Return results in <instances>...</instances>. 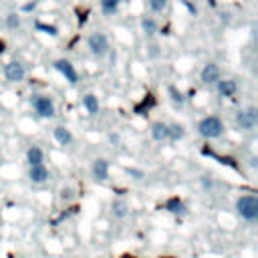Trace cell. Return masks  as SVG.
<instances>
[{
    "label": "cell",
    "mask_w": 258,
    "mask_h": 258,
    "mask_svg": "<svg viewBox=\"0 0 258 258\" xmlns=\"http://www.w3.org/2000/svg\"><path fill=\"white\" fill-rule=\"evenodd\" d=\"M236 212L248 220V222H254L258 218V198L252 196V194H246V196H240L236 200Z\"/></svg>",
    "instance_id": "1"
},
{
    "label": "cell",
    "mask_w": 258,
    "mask_h": 258,
    "mask_svg": "<svg viewBox=\"0 0 258 258\" xmlns=\"http://www.w3.org/2000/svg\"><path fill=\"white\" fill-rule=\"evenodd\" d=\"M198 133L206 139H216L224 133V123L216 115H208L198 123Z\"/></svg>",
    "instance_id": "2"
},
{
    "label": "cell",
    "mask_w": 258,
    "mask_h": 258,
    "mask_svg": "<svg viewBox=\"0 0 258 258\" xmlns=\"http://www.w3.org/2000/svg\"><path fill=\"white\" fill-rule=\"evenodd\" d=\"M32 107H34V111H36L42 119L54 117V103H52V99L46 97V95H34V97H32Z\"/></svg>",
    "instance_id": "3"
},
{
    "label": "cell",
    "mask_w": 258,
    "mask_h": 258,
    "mask_svg": "<svg viewBox=\"0 0 258 258\" xmlns=\"http://www.w3.org/2000/svg\"><path fill=\"white\" fill-rule=\"evenodd\" d=\"M87 44H89L91 52L97 54V56H103V54L109 50V40H107V36H105L103 32H93V34L87 38Z\"/></svg>",
    "instance_id": "4"
},
{
    "label": "cell",
    "mask_w": 258,
    "mask_h": 258,
    "mask_svg": "<svg viewBox=\"0 0 258 258\" xmlns=\"http://www.w3.org/2000/svg\"><path fill=\"white\" fill-rule=\"evenodd\" d=\"M256 121H258V115H256V109H254V107H248V109L236 113V125H238L240 129L250 131V129L256 127Z\"/></svg>",
    "instance_id": "5"
},
{
    "label": "cell",
    "mask_w": 258,
    "mask_h": 258,
    "mask_svg": "<svg viewBox=\"0 0 258 258\" xmlns=\"http://www.w3.org/2000/svg\"><path fill=\"white\" fill-rule=\"evenodd\" d=\"M24 75H26V71H24L22 62H18V60H12V62H8L4 67V77L10 83H20L24 79Z\"/></svg>",
    "instance_id": "6"
},
{
    "label": "cell",
    "mask_w": 258,
    "mask_h": 258,
    "mask_svg": "<svg viewBox=\"0 0 258 258\" xmlns=\"http://www.w3.org/2000/svg\"><path fill=\"white\" fill-rule=\"evenodd\" d=\"M54 69L69 81V83H77V79H79V75H77V71H75V67L69 62V60H64V58H58L56 62H54Z\"/></svg>",
    "instance_id": "7"
},
{
    "label": "cell",
    "mask_w": 258,
    "mask_h": 258,
    "mask_svg": "<svg viewBox=\"0 0 258 258\" xmlns=\"http://www.w3.org/2000/svg\"><path fill=\"white\" fill-rule=\"evenodd\" d=\"M200 77H202V81H204L206 85H210V83H218V81H220V67H218L216 62H208V64L202 69Z\"/></svg>",
    "instance_id": "8"
},
{
    "label": "cell",
    "mask_w": 258,
    "mask_h": 258,
    "mask_svg": "<svg viewBox=\"0 0 258 258\" xmlns=\"http://www.w3.org/2000/svg\"><path fill=\"white\" fill-rule=\"evenodd\" d=\"M236 91H238V83L234 79L218 81V93H220V97H234Z\"/></svg>",
    "instance_id": "9"
},
{
    "label": "cell",
    "mask_w": 258,
    "mask_h": 258,
    "mask_svg": "<svg viewBox=\"0 0 258 258\" xmlns=\"http://www.w3.org/2000/svg\"><path fill=\"white\" fill-rule=\"evenodd\" d=\"M28 177H30V181H34V183H44V181L48 179V169H46L42 163H40V165H30Z\"/></svg>",
    "instance_id": "10"
},
{
    "label": "cell",
    "mask_w": 258,
    "mask_h": 258,
    "mask_svg": "<svg viewBox=\"0 0 258 258\" xmlns=\"http://www.w3.org/2000/svg\"><path fill=\"white\" fill-rule=\"evenodd\" d=\"M93 177L99 181H105L109 177V163L105 159H95L93 163Z\"/></svg>",
    "instance_id": "11"
},
{
    "label": "cell",
    "mask_w": 258,
    "mask_h": 258,
    "mask_svg": "<svg viewBox=\"0 0 258 258\" xmlns=\"http://www.w3.org/2000/svg\"><path fill=\"white\" fill-rule=\"evenodd\" d=\"M26 161H28L30 165H40V163L44 161V153H42V149H40L38 145L28 147V151H26Z\"/></svg>",
    "instance_id": "12"
},
{
    "label": "cell",
    "mask_w": 258,
    "mask_h": 258,
    "mask_svg": "<svg viewBox=\"0 0 258 258\" xmlns=\"http://www.w3.org/2000/svg\"><path fill=\"white\" fill-rule=\"evenodd\" d=\"M151 137L155 139V141H165L167 139V125L165 123H161V121H155V123H151Z\"/></svg>",
    "instance_id": "13"
},
{
    "label": "cell",
    "mask_w": 258,
    "mask_h": 258,
    "mask_svg": "<svg viewBox=\"0 0 258 258\" xmlns=\"http://www.w3.org/2000/svg\"><path fill=\"white\" fill-rule=\"evenodd\" d=\"M54 139H56L58 145H69L73 141V133L67 127L58 125V127H54Z\"/></svg>",
    "instance_id": "14"
},
{
    "label": "cell",
    "mask_w": 258,
    "mask_h": 258,
    "mask_svg": "<svg viewBox=\"0 0 258 258\" xmlns=\"http://www.w3.org/2000/svg\"><path fill=\"white\" fill-rule=\"evenodd\" d=\"M165 210L171 212V214H185V206H183V202L179 198H169L165 202Z\"/></svg>",
    "instance_id": "15"
},
{
    "label": "cell",
    "mask_w": 258,
    "mask_h": 258,
    "mask_svg": "<svg viewBox=\"0 0 258 258\" xmlns=\"http://www.w3.org/2000/svg\"><path fill=\"white\" fill-rule=\"evenodd\" d=\"M83 105H85V109H87L91 115H95V113L99 111V101H97V97H95L93 93H87V95L83 97Z\"/></svg>",
    "instance_id": "16"
},
{
    "label": "cell",
    "mask_w": 258,
    "mask_h": 258,
    "mask_svg": "<svg viewBox=\"0 0 258 258\" xmlns=\"http://www.w3.org/2000/svg\"><path fill=\"white\" fill-rule=\"evenodd\" d=\"M185 135V131H183V127L181 125H167V139H173V141H177V139H181Z\"/></svg>",
    "instance_id": "17"
},
{
    "label": "cell",
    "mask_w": 258,
    "mask_h": 258,
    "mask_svg": "<svg viewBox=\"0 0 258 258\" xmlns=\"http://www.w3.org/2000/svg\"><path fill=\"white\" fill-rule=\"evenodd\" d=\"M99 4H101V10L105 14H113V12H117L121 0H99Z\"/></svg>",
    "instance_id": "18"
},
{
    "label": "cell",
    "mask_w": 258,
    "mask_h": 258,
    "mask_svg": "<svg viewBox=\"0 0 258 258\" xmlns=\"http://www.w3.org/2000/svg\"><path fill=\"white\" fill-rule=\"evenodd\" d=\"M113 214H115L117 218H125V216L129 214V206H127L123 200H117V202H113Z\"/></svg>",
    "instance_id": "19"
},
{
    "label": "cell",
    "mask_w": 258,
    "mask_h": 258,
    "mask_svg": "<svg viewBox=\"0 0 258 258\" xmlns=\"http://www.w3.org/2000/svg\"><path fill=\"white\" fill-rule=\"evenodd\" d=\"M141 26H143V30H145L147 34H151V32H155V22H153L151 18H143V22H141Z\"/></svg>",
    "instance_id": "20"
},
{
    "label": "cell",
    "mask_w": 258,
    "mask_h": 258,
    "mask_svg": "<svg viewBox=\"0 0 258 258\" xmlns=\"http://www.w3.org/2000/svg\"><path fill=\"white\" fill-rule=\"evenodd\" d=\"M149 8L153 12H161L165 8V0H149Z\"/></svg>",
    "instance_id": "21"
},
{
    "label": "cell",
    "mask_w": 258,
    "mask_h": 258,
    "mask_svg": "<svg viewBox=\"0 0 258 258\" xmlns=\"http://www.w3.org/2000/svg\"><path fill=\"white\" fill-rule=\"evenodd\" d=\"M169 95H171V99H173L177 105H181V103H183V97H181V93H179V91H175V87H169Z\"/></svg>",
    "instance_id": "22"
},
{
    "label": "cell",
    "mask_w": 258,
    "mask_h": 258,
    "mask_svg": "<svg viewBox=\"0 0 258 258\" xmlns=\"http://www.w3.org/2000/svg\"><path fill=\"white\" fill-rule=\"evenodd\" d=\"M36 28H38V30H44L46 34H52V36L56 34V28H54V26H46V24H40V22H38Z\"/></svg>",
    "instance_id": "23"
},
{
    "label": "cell",
    "mask_w": 258,
    "mask_h": 258,
    "mask_svg": "<svg viewBox=\"0 0 258 258\" xmlns=\"http://www.w3.org/2000/svg\"><path fill=\"white\" fill-rule=\"evenodd\" d=\"M18 24H20L18 16L16 14H8V26H18Z\"/></svg>",
    "instance_id": "24"
},
{
    "label": "cell",
    "mask_w": 258,
    "mask_h": 258,
    "mask_svg": "<svg viewBox=\"0 0 258 258\" xmlns=\"http://www.w3.org/2000/svg\"><path fill=\"white\" fill-rule=\"evenodd\" d=\"M2 48H4V44H2V42H0V52H2Z\"/></svg>",
    "instance_id": "25"
}]
</instances>
